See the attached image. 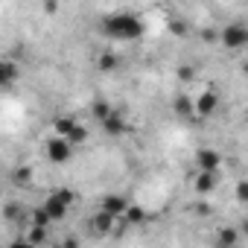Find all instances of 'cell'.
Here are the masks:
<instances>
[{
	"instance_id": "obj_6",
	"label": "cell",
	"mask_w": 248,
	"mask_h": 248,
	"mask_svg": "<svg viewBox=\"0 0 248 248\" xmlns=\"http://www.w3.org/2000/svg\"><path fill=\"white\" fill-rule=\"evenodd\" d=\"M219 105H222L219 91H216V88H207V91H202V93L196 96V117H199V120H207V117H213V114L219 111Z\"/></svg>"
},
{
	"instance_id": "obj_5",
	"label": "cell",
	"mask_w": 248,
	"mask_h": 248,
	"mask_svg": "<svg viewBox=\"0 0 248 248\" xmlns=\"http://www.w3.org/2000/svg\"><path fill=\"white\" fill-rule=\"evenodd\" d=\"M44 158H47L50 164H67V161L73 158V146H70L64 138L50 135V138L44 140Z\"/></svg>"
},
{
	"instance_id": "obj_20",
	"label": "cell",
	"mask_w": 248,
	"mask_h": 248,
	"mask_svg": "<svg viewBox=\"0 0 248 248\" xmlns=\"http://www.w3.org/2000/svg\"><path fill=\"white\" fill-rule=\"evenodd\" d=\"M245 53H248V50H245Z\"/></svg>"
},
{
	"instance_id": "obj_2",
	"label": "cell",
	"mask_w": 248,
	"mask_h": 248,
	"mask_svg": "<svg viewBox=\"0 0 248 248\" xmlns=\"http://www.w3.org/2000/svg\"><path fill=\"white\" fill-rule=\"evenodd\" d=\"M53 135L64 138L70 146H82L88 140V126H85L79 117H59L53 123Z\"/></svg>"
},
{
	"instance_id": "obj_15",
	"label": "cell",
	"mask_w": 248,
	"mask_h": 248,
	"mask_svg": "<svg viewBox=\"0 0 248 248\" xmlns=\"http://www.w3.org/2000/svg\"><path fill=\"white\" fill-rule=\"evenodd\" d=\"M114 114V105H108V102H102V99H96V102H91V117L99 123V126H102V123L108 120Z\"/></svg>"
},
{
	"instance_id": "obj_12",
	"label": "cell",
	"mask_w": 248,
	"mask_h": 248,
	"mask_svg": "<svg viewBox=\"0 0 248 248\" xmlns=\"http://www.w3.org/2000/svg\"><path fill=\"white\" fill-rule=\"evenodd\" d=\"M196 193L199 196H210L219 187V172H196Z\"/></svg>"
},
{
	"instance_id": "obj_19",
	"label": "cell",
	"mask_w": 248,
	"mask_h": 248,
	"mask_svg": "<svg viewBox=\"0 0 248 248\" xmlns=\"http://www.w3.org/2000/svg\"><path fill=\"white\" fill-rule=\"evenodd\" d=\"M9 248H35V245H32L27 236H18V239H12V242H9Z\"/></svg>"
},
{
	"instance_id": "obj_7",
	"label": "cell",
	"mask_w": 248,
	"mask_h": 248,
	"mask_svg": "<svg viewBox=\"0 0 248 248\" xmlns=\"http://www.w3.org/2000/svg\"><path fill=\"white\" fill-rule=\"evenodd\" d=\"M129 207H132V202H129L126 196H117V193H111V196H105V199L99 202V210L108 213L111 219H126Z\"/></svg>"
},
{
	"instance_id": "obj_9",
	"label": "cell",
	"mask_w": 248,
	"mask_h": 248,
	"mask_svg": "<svg viewBox=\"0 0 248 248\" xmlns=\"http://www.w3.org/2000/svg\"><path fill=\"white\" fill-rule=\"evenodd\" d=\"M239 239H242L239 228L222 225V228H216V233H213V239H210V248H239Z\"/></svg>"
},
{
	"instance_id": "obj_4",
	"label": "cell",
	"mask_w": 248,
	"mask_h": 248,
	"mask_svg": "<svg viewBox=\"0 0 248 248\" xmlns=\"http://www.w3.org/2000/svg\"><path fill=\"white\" fill-rule=\"evenodd\" d=\"M219 41L225 50H248V24H225L222 32H219Z\"/></svg>"
},
{
	"instance_id": "obj_10",
	"label": "cell",
	"mask_w": 248,
	"mask_h": 248,
	"mask_svg": "<svg viewBox=\"0 0 248 248\" xmlns=\"http://www.w3.org/2000/svg\"><path fill=\"white\" fill-rule=\"evenodd\" d=\"M91 231L96 233V236H108V233H114L117 231V219H111L108 213H102V210H96L93 216H91Z\"/></svg>"
},
{
	"instance_id": "obj_1",
	"label": "cell",
	"mask_w": 248,
	"mask_h": 248,
	"mask_svg": "<svg viewBox=\"0 0 248 248\" xmlns=\"http://www.w3.org/2000/svg\"><path fill=\"white\" fill-rule=\"evenodd\" d=\"M102 32L114 44H129L143 35V21L132 12H111L102 18Z\"/></svg>"
},
{
	"instance_id": "obj_17",
	"label": "cell",
	"mask_w": 248,
	"mask_h": 248,
	"mask_svg": "<svg viewBox=\"0 0 248 248\" xmlns=\"http://www.w3.org/2000/svg\"><path fill=\"white\" fill-rule=\"evenodd\" d=\"M143 219H146V213H143V210H140L138 204H132V207H129V213H126V222L138 225V222H143Z\"/></svg>"
},
{
	"instance_id": "obj_13",
	"label": "cell",
	"mask_w": 248,
	"mask_h": 248,
	"mask_svg": "<svg viewBox=\"0 0 248 248\" xmlns=\"http://www.w3.org/2000/svg\"><path fill=\"white\" fill-rule=\"evenodd\" d=\"M102 132H105V135H111V138H120L123 132H126V117H123V111H117V108H114V114L102 123Z\"/></svg>"
},
{
	"instance_id": "obj_3",
	"label": "cell",
	"mask_w": 248,
	"mask_h": 248,
	"mask_svg": "<svg viewBox=\"0 0 248 248\" xmlns=\"http://www.w3.org/2000/svg\"><path fill=\"white\" fill-rule=\"evenodd\" d=\"M73 202H76V196L70 193V190H53L47 199H44V210H47V216L53 219V222H62L64 216H67V210L73 207Z\"/></svg>"
},
{
	"instance_id": "obj_8",
	"label": "cell",
	"mask_w": 248,
	"mask_h": 248,
	"mask_svg": "<svg viewBox=\"0 0 248 248\" xmlns=\"http://www.w3.org/2000/svg\"><path fill=\"white\" fill-rule=\"evenodd\" d=\"M193 164H196V170H199V172H219V167H222V155H219V149L204 146V149H199V152H196Z\"/></svg>"
},
{
	"instance_id": "obj_16",
	"label": "cell",
	"mask_w": 248,
	"mask_h": 248,
	"mask_svg": "<svg viewBox=\"0 0 248 248\" xmlns=\"http://www.w3.org/2000/svg\"><path fill=\"white\" fill-rule=\"evenodd\" d=\"M15 76H18L15 64H12V62H3V67H0V82H3V88H9V85L15 82Z\"/></svg>"
},
{
	"instance_id": "obj_11",
	"label": "cell",
	"mask_w": 248,
	"mask_h": 248,
	"mask_svg": "<svg viewBox=\"0 0 248 248\" xmlns=\"http://www.w3.org/2000/svg\"><path fill=\"white\" fill-rule=\"evenodd\" d=\"M172 111H175V117H181V120H199V117H196V99H190L187 93H175Z\"/></svg>"
},
{
	"instance_id": "obj_14",
	"label": "cell",
	"mask_w": 248,
	"mask_h": 248,
	"mask_svg": "<svg viewBox=\"0 0 248 248\" xmlns=\"http://www.w3.org/2000/svg\"><path fill=\"white\" fill-rule=\"evenodd\" d=\"M96 67H99L102 73H111V70H117V67H120V56H117L114 50H105V53H99Z\"/></svg>"
},
{
	"instance_id": "obj_18",
	"label": "cell",
	"mask_w": 248,
	"mask_h": 248,
	"mask_svg": "<svg viewBox=\"0 0 248 248\" xmlns=\"http://www.w3.org/2000/svg\"><path fill=\"white\" fill-rule=\"evenodd\" d=\"M236 199H239V204L248 207V181H239L236 184Z\"/></svg>"
}]
</instances>
